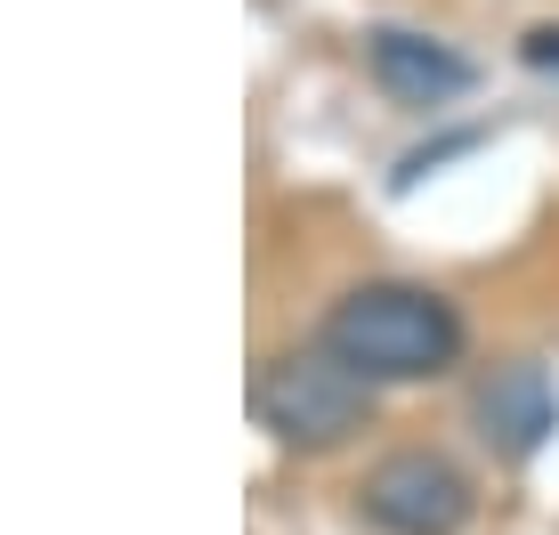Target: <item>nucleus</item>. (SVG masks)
Returning <instances> with one entry per match:
<instances>
[{"instance_id":"obj_1","label":"nucleus","mask_w":559,"mask_h":535,"mask_svg":"<svg viewBox=\"0 0 559 535\" xmlns=\"http://www.w3.org/2000/svg\"><path fill=\"white\" fill-rule=\"evenodd\" d=\"M324 349L365 381H430L462 366V317L430 284H357L324 317Z\"/></svg>"},{"instance_id":"obj_2","label":"nucleus","mask_w":559,"mask_h":535,"mask_svg":"<svg viewBox=\"0 0 559 535\" xmlns=\"http://www.w3.org/2000/svg\"><path fill=\"white\" fill-rule=\"evenodd\" d=\"M260 423L284 438V447H341L349 430L373 423V381L349 373L333 349H293L260 373Z\"/></svg>"},{"instance_id":"obj_3","label":"nucleus","mask_w":559,"mask_h":535,"mask_svg":"<svg viewBox=\"0 0 559 535\" xmlns=\"http://www.w3.org/2000/svg\"><path fill=\"white\" fill-rule=\"evenodd\" d=\"M365 520L381 535H462L471 527V479L447 463L438 447H397L365 471Z\"/></svg>"},{"instance_id":"obj_4","label":"nucleus","mask_w":559,"mask_h":535,"mask_svg":"<svg viewBox=\"0 0 559 535\" xmlns=\"http://www.w3.org/2000/svg\"><path fill=\"white\" fill-rule=\"evenodd\" d=\"M365 73H373L397 106H414V114L454 106L462 90H478L471 57L447 49V41H430V33H406V25H373V33H365Z\"/></svg>"},{"instance_id":"obj_5","label":"nucleus","mask_w":559,"mask_h":535,"mask_svg":"<svg viewBox=\"0 0 559 535\" xmlns=\"http://www.w3.org/2000/svg\"><path fill=\"white\" fill-rule=\"evenodd\" d=\"M471 423H478V438H487L503 463H527V454L559 430V390H551V373L535 366V357L495 366L487 381H478V397H471Z\"/></svg>"},{"instance_id":"obj_6","label":"nucleus","mask_w":559,"mask_h":535,"mask_svg":"<svg viewBox=\"0 0 559 535\" xmlns=\"http://www.w3.org/2000/svg\"><path fill=\"white\" fill-rule=\"evenodd\" d=\"M519 57H527L535 73H559V25H535L527 41H519Z\"/></svg>"}]
</instances>
